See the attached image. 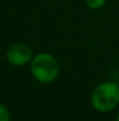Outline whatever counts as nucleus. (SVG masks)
<instances>
[{
    "label": "nucleus",
    "instance_id": "obj_5",
    "mask_svg": "<svg viewBox=\"0 0 119 121\" xmlns=\"http://www.w3.org/2000/svg\"><path fill=\"white\" fill-rule=\"evenodd\" d=\"M0 121H11V115L6 106L0 104Z\"/></svg>",
    "mask_w": 119,
    "mask_h": 121
},
{
    "label": "nucleus",
    "instance_id": "obj_4",
    "mask_svg": "<svg viewBox=\"0 0 119 121\" xmlns=\"http://www.w3.org/2000/svg\"><path fill=\"white\" fill-rule=\"evenodd\" d=\"M106 0H85V4L91 9H99L105 5Z\"/></svg>",
    "mask_w": 119,
    "mask_h": 121
},
{
    "label": "nucleus",
    "instance_id": "obj_1",
    "mask_svg": "<svg viewBox=\"0 0 119 121\" xmlns=\"http://www.w3.org/2000/svg\"><path fill=\"white\" fill-rule=\"evenodd\" d=\"M31 72L36 81L41 83H51L58 78L60 64L53 54L42 52L33 56Z\"/></svg>",
    "mask_w": 119,
    "mask_h": 121
},
{
    "label": "nucleus",
    "instance_id": "obj_6",
    "mask_svg": "<svg viewBox=\"0 0 119 121\" xmlns=\"http://www.w3.org/2000/svg\"><path fill=\"white\" fill-rule=\"evenodd\" d=\"M117 121H119V113H118V115H117Z\"/></svg>",
    "mask_w": 119,
    "mask_h": 121
},
{
    "label": "nucleus",
    "instance_id": "obj_3",
    "mask_svg": "<svg viewBox=\"0 0 119 121\" xmlns=\"http://www.w3.org/2000/svg\"><path fill=\"white\" fill-rule=\"evenodd\" d=\"M6 58L11 65L20 67L32 61L33 52L31 47L25 43H14L7 49Z\"/></svg>",
    "mask_w": 119,
    "mask_h": 121
},
{
    "label": "nucleus",
    "instance_id": "obj_2",
    "mask_svg": "<svg viewBox=\"0 0 119 121\" xmlns=\"http://www.w3.org/2000/svg\"><path fill=\"white\" fill-rule=\"evenodd\" d=\"M92 107L100 113H107L119 105V85L115 81L99 83L91 94Z\"/></svg>",
    "mask_w": 119,
    "mask_h": 121
}]
</instances>
